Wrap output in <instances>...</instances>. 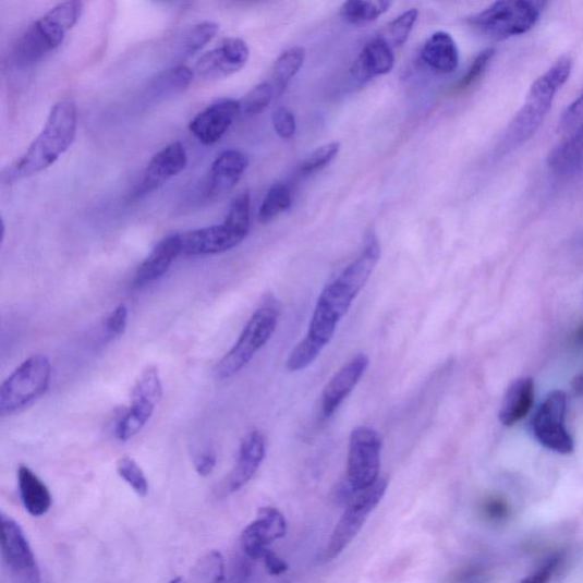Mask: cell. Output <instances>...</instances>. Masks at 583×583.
<instances>
[{"mask_svg":"<svg viewBox=\"0 0 583 583\" xmlns=\"http://www.w3.org/2000/svg\"><path fill=\"white\" fill-rule=\"evenodd\" d=\"M187 162L185 146L181 142L169 144L149 161L134 196L141 198L157 192L174 175L180 174Z\"/></svg>","mask_w":583,"mask_h":583,"instance_id":"9a60e30c","label":"cell"},{"mask_svg":"<svg viewBox=\"0 0 583 583\" xmlns=\"http://www.w3.org/2000/svg\"><path fill=\"white\" fill-rule=\"evenodd\" d=\"M379 257H381V246L375 233L369 232L362 255L321 291L308 335L293 349L288 359L289 372L295 373L308 368L318 359L323 349L331 342L340 320L368 282Z\"/></svg>","mask_w":583,"mask_h":583,"instance_id":"6da1fadb","label":"cell"},{"mask_svg":"<svg viewBox=\"0 0 583 583\" xmlns=\"http://www.w3.org/2000/svg\"><path fill=\"white\" fill-rule=\"evenodd\" d=\"M572 391L576 396H583V373H581L573 379Z\"/></svg>","mask_w":583,"mask_h":583,"instance_id":"ee69618b","label":"cell"},{"mask_svg":"<svg viewBox=\"0 0 583 583\" xmlns=\"http://www.w3.org/2000/svg\"><path fill=\"white\" fill-rule=\"evenodd\" d=\"M248 58L250 50L246 42L240 38H231L201 57L195 71L202 78L217 81L242 70Z\"/></svg>","mask_w":583,"mask_h":583,"instance_id":"2e32d148","label":"cell"},{"mask_svg":"<svg viewBox=\"0 0 583 583\" xmlns=\"http://www.w3.org/2000/svg\"><path fill=\"white\" fill-rule=\"evenodd\" d=\"M391 2H363V0H352L347 2L341 11L345 21L351 24H366L376 21L391 8Z\"/></svg>","mask_w":583,"mask_h":583,"instance_id":"4dcf8cb0","label":"cell"},{"mask_svg":"<svg viewBox=\"0 0 583 583\" xmlns=\"http://www.w3.org/2000/svg\"><path fill=\"white\" fill-rule=\"evenodd\" d=\"M292 207L291 189L283 183H276L267 192L259 208V220L268 223L277 216L288 211Z\"/></svg>","mask_w":583,"mask_h":583,"instance_id":"83f0119b","label":"cell"},{"mask_svg":"<svg viewBox=\"0 0 583 583\" xmlns=\"http://www.w3.org/2000/svg\"><path fill=\"white\" fill-rule=\"evenodd\" d=\"M2 552L7 568L16 583H40L41 574L32 546L22 527L2 514Z\"/></svg>","mask_w":583,"mask_h":583,"instance_id":"4fadbf2b","label":"cell"},{"mask_svg":"<svg viewBox=\"0 0 583 583\" xmlns=\"http://www.w3.org/2000/svg\"><path fill=\"white\" fill-rule=\"evenodd\" d=\"M126 320H129V311H126L124 304H120L107 320V333L111 340L118 339L124 333Z\"/></svg>","mask_w":583,"mask_h":583,"instance_id":"60d3db41","label":"cell"},{"mask_svg":"<svg viewBox=\"0 0 583 583\" xmlns=\"http://www.w3.org/2000/svg\"><path fill=\"white\" fill-rule=\"evenodd\" d=\"M272 93V87L267 83L256 86L241 101V109L247 116L263 113L270 105Z\"/></svg>","mask_w":583,"mask_h":583,"instance_id":"d590c367","label":"cell"},{"mask_svg":"<svg viewBox=\"0 0 583 583\" xmlns=\"http://www.w3.org/2000/svg\"><path fill=\"white\" fill-rule=\"evenodd\" d=\"M387 489L388 481L378 478L377 483L372 487L351 494L347 509L320 556L323 562L336 560L350 543L356 538L368 517L386 496Z\"/></svg>","mask_w":583,"mask_h":583,"instance_id":"9c48e42d","label":"cell"},{"mask_svg":"<svg viewBox=\"0 0 583 583\" xmlns=\"http://www.w3.org/2000/svg\"><path fill=\"white\" fill-rule=\"evenodd\" d=\"M562 564V556L552 555L538 569L525 576L520 583H548Z\"/></svg>","mask_w":583,"mask_h":583,"instance_id":"ab89813d","label":"cell"},{"mask_svg":"<svg viewBox=\"0 0 583 583\" xmlns=\"http://www.w3.org/2000/svg\"><path fill=\"white\" fill-rule=\"evenodd\" d=\"M304 59H306V52L301 47L289 48L277 59L274 66V80L278 89L281 92L286 89L301 70Z\"/></svg>","mask_w":583,"mask_h":583,"instance_id":"f1b7e54d","label":"cell"},{"mask_svg":"<svg viewBox=\"0 0 583 583\" xmlns=\"http://www.w3.org/2000/svg\"><path fill=\"white\" fill-rule=\"evenodd\" d=\"M341 144L329 143L318 147L313 154L302 162L300 170L303 173H314L331 163L339 155Z\"/></svg>","mask_w":583,"mask_h":583,"instance_id":"e575fe53","label":"cell"},{"mask_svg":"<svg viewBox=\"0 0 583 583\" xmlns=\"http://www.w3.org/2000/svg\"><path fill=\"white\" fill-rule=\"evenodd\" d=\"M77 129V108L72 101H59L50 110L42 132L29 148L4 171V183L15 184L53 166L70 148Z\"/></svg>","mask_w":583,"mask_h":583,"instance_id":"7a4b0ae2","label":"cell"},{"mask_svg":"<svg viewBox=\"0 0 583 583\" xmlns=\"http://www.w3.org/2000/svg\"><path fill=\"white\" fill-rule=\"evenodd\" d=\"M495 52L496 50L494 48H487L474 59L471 66L464 74V77L460 81L458 85V88L460 90L471 87L481 77H483L495 57Z\"/></svg>","mask_w":583,"mask_h":583,"instance_id":"8d00e7d4","label":"cell"},{"mask_svg":"<svg viewBox=\"0 0 583 583\" xmlns=\"http://www.w3.org/2000/svg\"><path fill=\"white\" fill-rule=\"evenodd\" d=\"M223 574L222 555L214 550L202 557L198 564L193 569L189 583H221Z\"/></svg>","mask_w":583,"mask_h":583,"instance_id":"1f68e13d","label":"cell"},{"mask_svg":"<svg viewBox=\"0 0 583 583\" xmlns=\"http://www.w3.org/2000/svg\"><path fill=\"white\" fill-rule=\"evenodd\" d=\"M288 534V523L284 515L275 507H263L255 521L248 524L242 534V548L251 560L263 561L271 550L269 546Z\"/></svg>","mask_w":583,"mask_h":583,"instance_id":"5bb4252c","label":"cell"},{"mask_svg":"<svg viewBox=\"0 0 583 583\" xmlns=\"http://www.w3.org/2000/svg\"><path fill=\"white\" fill-rule=\"evenodd\" d=\"M17 484L24 509L36 518L45 515L52 507V495L41 478L28 466L21 465Z\"/></svg>","mask_w":583,"mask_h":583,"instance_id":"d4e9b609","label":"cell"},{"mask_svg":"<svg viewBox=\"0 0 583 583\" xmlns=\"http://www.w3.org/2000/svg\"><path fill=\"white\" fill-rule=\"evenodd\" d=\"M169 583H184V580L182 578H175L171 580Z\"/></svg>","mask_w":583,"mask_h":583,"instance_id":"bcb514c9","label":"cell"},{"mask_svg":"<svg viewBox=\"0 0 583 583\" xmlns=\"http://www.w3.org/2000/svg\"><path fill=\"white\" fill-rule=\"evenodd\" d=\"M194 72L185 65H175L163 72L151 84L149 95L162 99L175 93L184 92L193 82Z\"/></svg>","mask_w":583,"mask_h":583,"instance_id":"4316f807","label":"cell"},{"mask_svg":"<svg viewBox=\"0 0 583 583\" xmlns=\"http://www.w3.org/2000/svg\"><path fill=\"white\" fill-rule=\"evenodd\" d=\"M576 339H578L580 342H583V325L581 326V328H580L579 331H578Z\"/></svg>","mask_w":583,"mask_h":583,"instance_id":"f6af8a7d","label":"cell"},{"mask_svg":"<svg viewBox=\"0 0 583 583\" xmlns=\"http://www.w3.org/2000/svg\"><path fill=\"white\" fill-rule=\"evenodd\" d=\"M394 65L393 49L381 37L371 40L363 48L353 72L361 81H371L388 74Z\"/></svg>","mask_w":583,"mask_h":583,"instance_id":"603a6c76","label":"cell"},{"mask_svg":"<svg viewBox=\"0 0 583 583\" xmlns=\"http://www.w3.org/2000/svg\"><path fill=\"white\" fill-rule=\"evenodd\" d=\"M216 464V453L211 450L201 452L194 461L195 470L201 476H209L214 472Z\"/></svg>","mask_w":583,"mask_h":583,"instance_id":"b9f144b4","label":"cell"},{"mask_svg":"<svg viewBox=\"0 0 583 583\" xmlns=\"http://www.w3.org/2000/svg\"><path fill=\"white\" fill-rule=\"evenodd\" d=\"M572 66L571 59L564 57L532 84L523 107L506 131L501 145L505 151L518 148L538 132L556 94L567 84Z\"/></svg>","mask_w":583,"mask_h":583,"instance_id":"3957f363","label":"cell"},{"mask_svg":"<svg viewBox=\"0 0 583 583\" xmlns=\"http://www.w3.org/2000/svg\"><path fill=\"white\" fill-rule=\"evenodd\" d=\"M545 7L536 0H502L473 15L469 22L478 33L495 40H506L534 28Z\"/></svg>","mask_w":583,"mask_h":583,"instance_id":"8992f818","label":"cell"},{"mask_svg":"<svg viewBox=\"0 0 583 583\" xmlns=\"http://www.w3.org/2000/svg\"><path fill=\"white\" fill-rule=\"evenodd\" d=\"M84 4L77 0L61 3L37 20L19 39L13 60L19 69H29L63 42L65 36L80 21Z\"/></svg>","mask_w":583,"mask_h":583,"instance_id":"277c9868","label":"cell"},{"mask_svg":"<svg viewBox=\"0 0 583 583\" xmlns=\"http://www.w3.org/2000/svg\"><path fill=\"white\" fill-rule=\"evenodd\" d=\"M161 398L162 384L159 371L156 367H147L133 388L129 412L117 424L118 440L125 442L135 438L154 416Z\"/></svg>","mask_w":583,"mask_h":583,"instance_id":"8fae6325","label":"cell"},{"mask_svg":"<svg viewBox=\"0 0 583 583\" xmlns=\"http://www.w3.org/2000/svg\"><path fill=\"white\" fill-rule=\"evenodd\" d=\"M417 19L418 11L416 9L402 13L388 24L385 36H381V38H384L392 49L401 47L408 41Z\"/></svg>","mask_w":583,"mask_h":583,"instance_id":"d6a6232c","label":"cell"},{"mask_svg":"<svg viewBox=\"0 0 583 583\" xmlns=\"http://www.w3.org/2000/svg\"><path fill=\"white\" fill-rule=\"evenodd\" d=\"M241 111V101L236 99L216 100L192 120L190 131L202 144L212 145L231 129Z\"/></svg>","mask_w":583,"mask_h":583,"instance_id":"e0dca14e","label":"cell"},{"mask_svg":"<svg viewBox=\"0 0 583 583\" xmlns=\"http://www.w3.org/2000/svg\"><path fill=\"white\" fill-rule=\"evenodd\" d=\"M581 130H583V92L564 110L560 122V132L569 137Z\"/></svg>","mask_w":583,"mask_h":583,"instance_id":"74e56055","label":"cell"},{"mask_svg":"<svg viewBox=\"0 0 583 583\" xmlns=\"http://www.w3.org/2000/svg\"><path fill=\"white\" fill-rule=\"evenodd\" d=\"M422 61L440 73H451L460 63V50L452 36L445 32L430 36L423 46Z\"/></svg>","mask_w":583,"mask_h":583,"instance_id":"cb8c5ba5","label":"cell"},{"mask_svg":"<svg viewBox=\"0 0 583 583\" xmlns=\"http://www.w3.org/2000/svg\"><path fill=\"white\" fill-rule=\"evenodd\" d=\"M251 222V197L248 192L239 194L221 224L199 228L181 234L182 255H219L236 247L248 234Z\"/></svg>","mask_w":583,"mask_h":583,"instance_id":"5b68a950","label":"cell"},{"mask_svg":"<svg viewBox=\"0 0 583 583\" xmlns=\"http://www.w3.org/2000/svg\"><path fill=\"white\" fill-rule=\"evenodd\" d=\"M180 256H182L181 234L165 238L150 251L139 266L134 278V286L143 288L160 280L168 272L174 259Z\"/></svg>","mask_w":583,"mask_h":583,"instance_id":"44dd1931","label":"cell"},{"mask_svg":"<svg viewBox=\"0 0 583 583\" xmlns=\"http://www.w3.org/2000/svg\"><path fill=\"white\" fill-rule=\"evenodd\" d=\"M535 400V382L531 377H521L507 389L499 421L503 426L511 427L522 421L530 412Z\"/></svg>","mask_w":583,"mask_h":583,"instance_id":"7402d4cb","label":"cell"},{"mask_svg":"<svg viewBox=\"0 0 583 583\" xmlns=\"http://www.w3.org/2000/svg\"><path fill=\"white\" fill-rule=\"evenodd\" d=\"M118 473L141 497L147 496L149 491L148 479L141 466L131 458H123L118 462Z\"/></svg>","mask_w":583,"mask_h":583,"instance_id":"836d02e7","label":"cell"},{"mask_svg":"<svg viewBox=\"0 0 583 583\" xmlns=\"http://www.w3.org/2000/svg\"><path fill=\"white\" fill-rule=\"evenodd\" d=\"M280 312L276 304L266 302L252 315L235 345L216 367V375L231 378L241 372L255 354L270 340L278 325Z\"/></svg>","mask_w":583,"mask_h":583,"instance_id":"ba28073f","label":"cell"},{"mask_svg":"<svg viewBox=\"0 0 583 583\" xmlns=\"http://www.w3.org/2000/svg\"><path fill=\"white\" fill-rule=\"evenodd\" d=\"M266 458V439L258 429H253L242 440L238 461L220 488L223 496L232 495L250 483Z\"/></svg>","mask_w":583,"mask_h":583,"instance_id":"ac0fdd59","label":"cell"},{"mask_svg":"<svg viewBox=\"0 0 583 583\" xmlns=\"http://www.w3.org/2000/svg\"><path fill=\"white\" fill-rule=\"evenodd\" d=\"M549 168L557 174L570 175L583 171V130L556 146L548 157Z\"/></svg>","mask_w":583,"mask_h":583,"instance_id":"484cf974","label":"cell"},{"mask_svg":"<svg viewBox=\"0 0 583 583\" xmlns=\"http://www.w3.org/2000/svg\"><path fill=\"white\" fill-rule=\"evenodd\" d=\"M52 379V365L44 354L25 360L0 389V414L12 415L44 396Z\"/></svg>","mask_w":583,"mask_h":583,"instance_id":"52a82bcc","label":"cell"},{"mask_svg":"<svg viewBox=\"0 0 583 583\" xmlns=\"http://www.w3.org/2000/svg\"><path fill=\"white\" fill-rule=\"evenodd\" d=\"M219 31V25L215 22H202L189 29L180 44V58L185 60L191 58L208 45Z\"/></svg>","mask_w":583,"mask_h":583,"instance_id":"f546056e","label":"cell"},{"mask_svg":"<svg viewBox=\"0 0 583 583\" xmlns=\"http://www.w3.org/2000/svg\"><path fill=\"white\" fill-rule=\"evenodd\" d=\"M369 360L364 353L357 354L345 364L327 384L321 394V414L324 418L331 417L341 403L356 387L367 367Z\"/></svg>","mask_w":583,"mask_h":583,"instance_id":"d6986e66","label":"cell"},{"mask_svg":"<svg viewBox=\"0 0 583 583\" xmlns=\"http://www.w3.org/2000/svg\"><path fill=\"white\" fill-rule=\"evenodd\" d=\"M382 438L369 426L354 428L349 439L345 486L354 493L365 490L378 481L381 467Z\"/></svg>","mask_w":583,"mask_h":583,"instance_id":"30bf717a","label":"cell"},{"mask_svg":"<svg viewBox=\"0 0 583 583\" xmlns=\"http://www.w3.org/2000/svg\"><path fill=\"white\" fill-rule=\"evenodd\" d=\"M268 573L275 576L282 575L289 571V564L280 556L269 550L263 561Z\"/></svg>","mask_w":583,"mask_h":583,"instance_id":"7bdbcfd3","label":"cell"},{"mask_svg":"<svg viewBox=\"0 0 583 583\" xmlns=\"http://www.w3.org/2000/svg\"><path fill=\"white\" fill-rule=\"evenodd\" d=\"M275 132L283 139H290L296 132L294 114L287 108H277L271 116Z\"/></svg>","mask_w":583,"mask_h":583,"instance_id":"f35d334b","label":"cell"},{"mask_svg":"<svg viewBox=\"0 0 583 583\" xmlns=\"http://www.w3.org/2000/svg\"><path fill=\"white\" fill-rule=\"evenodd\" d=\"M567 408V394L561 390H554L541 404L532 422L536 439L547 449L562 454L574 450V440L566 426Z\"/></svg>","mask_w":583,"mask_h":583,"instance_id":"7c38bea8","label":"cell"},{"mask_svg":"<svg viewBox=\"0 0 583 583\" xmlns=\"http://www.w3.org/2000/svg\"><path fill=\"white\" fill-rule=\"evenodd\" d=\"M248 158L238 149H228L214 161L207 183L208 198H218L231 192L248 167Z\"/></svg>","mask_w":583,"mask_h":583,"instance_id":"ffe728a7","label":"cell"}]
</instances>
